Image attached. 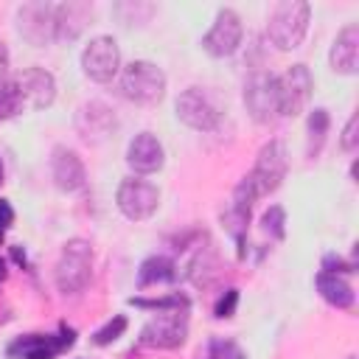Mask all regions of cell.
<instances>
[{"mask_svg":"<svg viewBox=\"0 0 359 359\" xmlns=\"http://www.w3.org/2000/svg\"><path fill=\"white\" fill-rule=\"evenodd\" d=\"M311 6L306 0H280L266 22V36L278 50H294L309 31Z\"/></svg>","mask_w":359,"mask_h":359,"instance_id":"1","label":"cell"},{"mask_svg":"<svg viewBox=\"0 0 359 359\" xmlns=\"http://www.w3.org/2000/svg\"><path fill=\"white\" fill-rule=\"evenodd\" d=\"M121 95L135 104H157L165 95V73L146 59H135L126 67H121L118 79Z\"/></svg>","mask_w":359,"mask_h":359,"instance_id":"2","label":"cell"},{"mask_svg":"<svg viewBox=\"0 0 359 359\" xmlns=\"http://www.w3.org/2000/svg\"><path fill=\"white\" fill-rule=\"evenodd\" d=\"M93 275V247L84 238H70L56 261V286L62 294H79Z\"/></svg>","mask_w":359,"mask_h":359,"instance_id":"3","label":"cell"},{"mask_svg":"<svg viewBox=\"0 0 359 359\" xmlns=\"http://www.w3.org/2000/svg\"><path fill=\"white\" fill-rule=\"evenodd\" d=\"M275 87H278V109L280 115H300L314 93V79L311 70L306 65H292L286 67L280 76H275Z\"/></svg>","mask_w":359,"mask_h":359,"instance_id":"4","label":"cell"},{"mask_svg":"<svg viewBox=\"0 0 359 359\" xmlns=\"http://www.w3.org/2000/svg\"><path fill=\"white\" fill-rule=\"evenodd\" d=\"M115 205L129 222H146L160 205V191L149 180L126 177L115 191Z\"/></svg>","mask_w":359,"mask_h":359,"instance_id":"5","label":"cell"},{"mask_svg":"<svg viewBox=\"0 0 359 359\" xmlns=\"http://www.w3.org/2000/svg\"><path fill=\"white\" fill-rule=\"evenodd\" d=\"M177 118L196 132H213L222 121V112L205 87H188L177 98Z\"/></svg>","mask_w":359,"mask_h":359,"instance_id":"6","label":"cell"},{"mask_svg":"<svg viewBox=\"0 0 359 359\" xmlns=\"http://www.w3.org/2000/svg\"><path fill=\"white\" fill-rule=\"evenodd\" d=\"M81 70L87 79L107 84L121 73V48L112 36H95L81 50Z\"/></svg>","mask_w":359,"mask_h":359,"instance_id":"7","label":"cell"},{"mask_svg":"<svg viewBox=\"0 0 359 359\" xmlns=\"http://www.w3.org/2000/svg\"><path fill=\"white\" fill-rule=\"evenodd\" d=\"M286 165H289V160H286V146H283V140L275 137V140H269V143L261 146V151H258V157H255V165H252V171L247 174V177L252 180L258 196L272 194V191L283 182Z\"/></svg>","mask_w":359,"mask_h":359,"instance_id":"8","label":"cell"},{"mask_svg":"<svg viewBox=\"0 0 359 359\" xmlns=\"http://www.w3.org/2000/svg\"><path fill=\"white\" fill-rule=\"evenodd\" d=\"M244 107L250 112V118L255 123H269L280 115L278 109V87H275V76L272 73H252L244 81Z\"/></svg>","mask_w":359,"mask_h":359,"instance_id":"9","label":"cell"},{"mask_svg":"<svg viewBox=\"0 0 359 359\" xmlns=\"http://www.w3.org/2000/svg\"><path fill=\"white\" fill-rule=\"evenodd\" d=\"M188 337V317L185 309H168L160 311L157 317H151L143 331H140V342L149 348H180Z\"/></svg>","mask_w":359,"mask_h":359,"instance_id":"10","label":"cell"},{"mask_svg":"<svg viewBox=\"0 0 359 359\" xmlns=\"http://www.w3.org/2000/svg\"><path fill=\"white\" fill-rule=\"evenodd\" d=\"M17 28L25 42L42 48L56 39V3H25L17 11Z\"/></svg>","mask_w":359,"mask_h":359,"instance_id":"11","label":"cell"},{"mask_svg":"<svg viewBox=\"0 0 359 359\" xmlns=\"http://www.w3.org/2000/svg\"><path fill=\"white\" fill-rule=\"evenodd\" d=\"M241 20L233 8H222L210 25V31L202 36V50L213 59H224V56H233L241 45Z\"/></svg>","mask_w":359,"mask_h":359,"instance_id":"12","label":"cell"},{"mask_svg":"<svg viewBox=\"0 0 359 359\" xmlns=\"http://www.w3.org/2000/svg\"><path fill=\"white\" fill-rule=\"evenodd\" d=\"M73 123H76V132L84 143H101L118 129V115L104 101H84L76 109Z\"/></svg>","mask_w":359,"mask_h":359,"instance_id":"13","label":"cell"},{"mask_svg":"<svg viewBox=\"0 0 359 359\" xmlns=\"http://www.w3.org/2000/svg\"><path fill=\"white\" fill-rule=\"evenodd\" d=\"M73 342H76V331L62 325V334L59 337H50V334H25V337H17L6 348V353H8V359H53L56 353H62Z\"/></svg>","mask_w":359,"mask_h":359,"instance_id":"14","label":"cell"},{"mask_svg":"<svg viewBox=\"0 0 359 359\" xmlns=\"http://www.w3.org/2000/svg\"><path fill=\"white\" fill-rule=\"evenodd\" d=\"M14 84L22 98V109H45L56 98V79L45 67H25L14 76Z\"/></svg>","mask_w":359,"mask_h":359,"instance_id":"15","label":"cell"},{"mask_svg":"<svg viewBox=\"0 0 359 359\" xmlns=\"http://www.w3.org/2000/svg\"><path fill=\"white\" fill-rule=\"evenodd\" d=\"M126 163L135 174H157L165 163L163 143L151 132H140L126 146Z\"/></svg>","mask_w":359,"mask_h":359,"instance_id":"16","label":"cell"},{"mask_svg":"<svg viewBox=\"0 0 359 359\" xmlns=\"http://www.w3.org/2000/svg\"><path fill=\"white\" fill-rule=\"evenodd\" d=\"M50 174H53L56 188H59V191H67V194L79 191V188L84 185V180H87V171H84L81 157H79L73 149H67V146H56V149H53Z\"/></svg>","mask_w":359,"mask_h":359,"instance_id":"17","label":"cell"},{"mask_svg":"<svg viewBox=\"0 0 359 359\" xmlns=\"http://www.w3.org/2000/svg\"><path fill=\"white\" fill-rule=\"evenodd\" d=\"M328 62H331V70L342 73V76H353L359 70V25L356 22H348L337 34Z\"/></svg>","mask_w":359,"mask_h":359,"instance_id":"18","label":"cell"},{"mask_svg":"<svg viewBox=\"0 0 359 359\" xmlns=\"http://www.w3.org/2000/svg\"><path fill=\"white\" fill-rule=\"evenodd\" d=\"M90 14H93V6L87 3H56V39L73 42L84 31Z\"/></svg>","mask_w":359,"mask_h":359,"instance_id":"19","label":"cell"},{"mask_svg":"<svg viewBox=\"0 0 359 359\" xmlns=\"http://www.w3.org/2000/svg\"><path fill=\"white\" fill-rule=\"evenodd\" d=\"M317 292L323 294L325 303L337 306V309H351L353 306V289L345 278L334 275V272H320L317 275Z\"/></svg>","mask_w":359,"mask_h":359,"instance_id":"20","label":"cell"},{"mask_svg":"<svg viewBox=\"0 0 359 359\" xmlns=\"http://www.w3.org/2000/svg\"><path fill=\"white\" fill-rule=\"evenodd\" d=\"M177 278V266L171 258L165 255H151L140 264V272H137V286H157V283H171Z\"/></svg>","mask_w":359,"mask_h":359,"instance_id":"21","label":"cell"},{"mask_svg":"<svg viewBox=\"0 0 359 359\" xmlns=\"http://www.w3.org/2000/svg\"><path fill=\"white\" fill-rule=\"evenodd\" d=\"M328 126H331V118H328V109L325 107H317L309 112V123H306V132H309V157H317L323 143H325V135H328Z\"/></svg>","mask_w":359,"mask_h":359,"instance_id":"22","label":"cell"},{"mask_svg":"<svg viewBox=\"0 0 359 359\" xmlns=\"http://www.w3.org/2000/svg\"><path fill=\"white\" fill-rule=\"evenodd\" d=\"M22 112V98H20V90L14 84V79H6L0 84V121H8L14 115Z\"/></svg>","mask_w":359,"mask_h":359,"instance_id":"23","label":"cell"},{"mask_svg":"<svg viewBox=\"0 0 359 359\" xmlns=\"http://www.w3.org/2000/svg\"><path fill=\"white\" fill-rule=\"evenodd\" d=\"M115 14L123 22H146L154 14V6L151 3H118L115 6Z\"/></svg>","mask_w":359,"mask_h":359,"instance_id":"24","label":"cell"},{"mask_svg":"<svg viewBox=\"0 0 359 359\" xmlns=\"http://www.w3.org/2000/svg\"><path fill=\"white\" fill-rule=\"evenodd\" d=\"M129 303H132V306H140V309H160V311H168V309H188V297H185V294H168V297H157V300L132 297Z\"/></svg>","mask_w":359,"mask_h":359,"instance_id":"25","label":"cell"},{"mask_svg":"<svg viewBox=\"0 0 359 359\" xmlns=\"http://www.w3.org/2000/svg\"><path fill=\"white\" fill-rule=\"evenodd\" d=\"M123 331H126V317H123V314H115L107 325H101V328L93 334V342H95V345H109V342H115Z\"/></svg>","mask_w":359,"mask_h":359,"instance_id":"26","label":"cell"},{"mask_svg":"<svg viewBox=\"0 0 359 359\" xmlns=\"http://www.w3.org/2000/svg\"><path fill=\"white\" fill-rule=\"evenodd\" d=\"M264 230L272 236V238H283V233H286V213H283V208L280 205H272L266 213H264Z\"/></svg>","mask_w":359,"mask_h":359,"instance_id":"27","label":"cell"},{"mask_svg":"<svg viewBox=\"0 0 359 359\" xmlns=\"http://www.w3.org/2000/svg\"><path fill=\"white\" fill-rule=\"evenodd\" d=\"M210 359H244V353L230 339H213L210 342Z\"/></svg>","mask_w":359,"mask_h":359,"instance_id":"28","label":"cell"},{"mask_svg":"<svg viewBox=\"0 0 359 359\" xmlns=\"http://www.w3.org/2000/svg\"><path fill=\"white\" fill-rule=\"evenodd\" d=\"M339 143H342L345 151H356V146H359V115H351V118H348Z\"/></svg>","mask_w":359,"mask_h":359,"instance_id":"29","label":"cell"},{"mask_svg":"<svg viewBox=\"0 0 359 359\" xmlns=\"http://www.w3.org/2000/svg\"><path fill=\"white\" fill-rule=\"evenodd\" d=\"M236 303H238V289H227V292L219 297V303H216V317H219V320L233 317Z\"/></svg>","mask_w":359,"mask_h":359,"instance_id":"30","label":"cell"},{"mask_svg":"<svg viewBox=\"0 0 359 359\" xmlns=\"http://www.w3.org/2000/svg\"><path fill=\"white\" fill-rule=\"evenodd\" d=\"M353 269V264L351 261H342V258H334V255H328L325 261H323V272H351Z\"/></svg>","mask_w":359,"mask_h":359,"instance_id":"31","label":"cell"},{"mask_svg":"<svg viewBox=\"0 0 359 359\" xmlns=\"http://www.w3.org/2000/svg\"><path fill=\"white\" fill-rule=\"evenodd\" d=\"M8 62H11L8 48H6V42H0V84H3V81H6V76H8Z\"/></svg>","mask_w":359,"mask_h":359,"instance_id":"32","label":"cell"},{"mask_svg":"<svg viewBox=\"0 0 359 359\" xmlns=\"http://www.w3.org/2000/svg\"><path fill=\"white\" fill-rule=\"evenodd\" d=\"M3 278H6V261L0 258V280H3Z\"/></svg>","mask_w":359,"mask_h":359,"instance_id":"33","label":"cell"},{"mask_svg":"<svg viewBox=\"0 0 359 359\" xmlns=\"http://www.w3.org/2000/svg\"><path fill=\"white\" fill-rule=\"evenodd\" d=\"M0 182H3V163H0Z\"/></svg>","mask_w":359,"mask_h":359,"instance_id":"34","label":"cell"},{"mask_svg":"<svg viewBox=\"0 0 359 359\" xmlns=\"http://www.w3.org/2000/svg\"><path fill=\"white\" fill-rule=\"evenodd\" d=\"M348 359H356V356H348Z\"/></svg>","mask_w":359,"mask_h":359,"instance_id":"35","label":"cell"}]
</instances>
